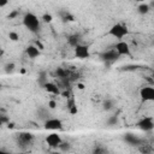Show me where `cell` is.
<instances>
[{"label":"cell","instance_id":"1","mask_svg":"<svg viewBox=\"0 0 154 154\" xmlns=\"http://www.w3.org/2000/svg\"><path fill=\"white\" fill-rule=\"evenodd\" d=\"M23 25L31 32H37L40 29V19L36 14L28 12L23 17Z\"/></svg>","mask_w":154,"mask_h":154},{"label":"cell","instance_id":"2","mask_svg":"<svg viewBox=\"0 0 154 154\" xmlns=\"http://www.w3.org/2000/svg\"><path fill=\"white\" fill-rule=\"evenodd\" d=\"M107 35H109V36L117 38L118 41H122L125 36L129 35V29H128L126 25H124V24H122V23H116V24H113V25L109 28Z\"/></svg>","mask_w":154,"mask_h":154},{"label":"cell","instance_id":"3","mask_svg":"<svg viewBox=\"0 0 154 154\" xmlns=\"http://www.w3.org/2000/svg\"><path fill=\"white\" fill-rule=\"evenodd\" d=\"M113 48L116 49V52L118 53L119 57H120V55H125V57H130V55H131V48H130L129 43H128L126 41H124V40L118 41V42L114 45Z\"/></svg>","mask_w":154,"mask_h":154},{"label":"cell","instance_id":"4","mask_svg":"<svg viewBox=\"0 0 154 154\" xmlns=\"http://www.w3.org/2000/svg\"><path fill=\"white\" fill-rule=\"evenodd\" d=\"M63 122L58 118H48L45 120V129L49 131H60L63 130Z\"/></svg>","mask_w":154,"mask_h":154},{"label":"cell","instance_id":"5","mask_svg":"<svg viewBox=\"0 0 154 154\" xmlns=\"http://www.w3.org/2000/svg\"><path fill=\"white\" fill-rule=\"evenodd\" d=\"M140 97L143 102L154 101V87H152V85L142 87L140 89Z\"/></svg>","mask_w":154,"mask_h":154},{"label":"cell","instance_id":"6","mask_svg":"<svg viewBox=\"0 0 154 154\" xmlns=\"http://www.w3.org/2000/svg\"><path fill=\"white\" fill-rule=\"evenodd\" d=\"M137 128L144 132H149L154 130V120L152 117H144L137 122Z\"/></svg>","mask_w":154,"mask_h":154},{"label":"cell","instance_id":"7","mask_svg":"<svg viewBox=\"0 0 154 154\" xmlns=\"http://www.w3.org/2000/svg\"><path fill=\"white\" fill-rule=\"evenodd\" d=\"M73 53H75V57L78 59H88L90 57L89 47L85 45H82V43H79L78 46H76L73 48Z\"/></svg>","mask_w":154,"mask_h":154},{"label":"cell","instance_id":"8","mask_svg":"<svg viewBox=\"0 0 154 154\" xmlns=\"http://www.w3.org/2000/svg\"><path fill=\"white\" fill-rule=\"evenodd\" d=\"M46 143L51 147V148H58L60 147V144L63 143V138L57 132H52L49 135H47L46 137Z\"/></svg>","mask_w":154,"mask_h":154},{"label":"cell","instance_id":"9","mask_svg":"<svg viewBox=\"0 0 154 154\" xmlns=\"http://www.w3.org/2000/svg\"><path fill=\"white\" fill-rule=\"evenodd\" d=\"M100 58H101L103 61H114V60H117V59L119 58V55H118V53L116 52L114 48H111V49L105 51V52L100 55Z\"/></svg>","mask_w":154,"mask_h":154},{"label":"cell","instance_id":"10","mask_svg":"<svg viewBox=\"0 0 154 154\" xmlns=\"http://www.w3.org/2000/svg\"><path fill=\"white\" fill-rule=\"evenodd\" d=\"M40 51H41V49H40L37 46H35V45H29V46L25 48L26 55H28L29 58H31V59H35V58L40 57V54H41Z\"/></svg>","mask_w":154,"mask_h":154},{"label":"cell","instance_id":"11","mask_svg":"<svg viewBox=\"0 0 154 154\" xmlns=\"http://www.w3.org/2000/svg\"><path fill=\"white\" fill-rule=\"evenodd\" d=\"M43 89L48 93V94H52V95H60V90H59V87L53 83V82H47L43 84Z\"/></svg>","mask_w":154,"mask_h":154},{"label":"cell","instance_id":"12","mask_svg":"<svg viewBox=\"0 0 154 154\" xmlns=\"http://www.w3.org/2000/svg\"><path fill=\"white\" fill-rule=\"evenodd\" d=\"M125 141H126L128 143L135 144V146H138L140 142H141V140H140L138 137H136V136H134V135H131V134H128V135L125 136Z\"/></svg>","mask_w":154,"mask_h":154},{"label":"cell","instance_id":"13","mask_svg":"<svg viewBox=\"0 0 154 154\" xmlns=\"http://www.w3.org/2000/svg\"><path fill=\"white\" fill-rule=\"evenodd\" d=\"M149 5L148 4H144V2H142V4H140L138 5V7H137V12L140 13V14H147L148 12H149Z\"/></svg>","mask_w":154,"mask_h":154},{"label":"cell","instance_id":"14","mask_svg":"<svg viewBox=\"0 0 154 154\" xmlns=\"http://www.w3.org/2000/svg\"><path fill=\"white\" fill-rule=\"evenodd\" d=\"M69 43H70L73 48H75L76 46H78V45H79V35L73 34V35L69 36Z\"/></svg>","mask_w":154,"mask_h":154},{"label":"cell","instance_id":"15","mask_svg":"<svg viewBox=\"0 0 154 154\" xmlns=\"http://www.w3.org/2000/svg\"><path fill=\"white\" fill-rule=\"evenodd\" d=\"M8 38L11 41H18L19 40V35L16 32V31H10L8 32Z\"/></svg>","mask_w":154,"mask_h":154},{"label":"cell","instance_id":"16","mask_svg":"<svg viewBox=\"0 0 154 154\" xmlns=\"http://www.w3.org/2000/svg\"><path fill=\"white\" fill-rule=\"evenodd\" d=\"M112 107H113V101H112V100H106V101L103 102V109L108 111V109H111Z\"/></svg>","mask_w":154,"mask_h":154},{"label":"cell","instance_id":"17","mask_svg":"<svg viewBox=\"0 0 154 154\" xmlns=\"http://www.w3.org/2000/svg\"><path fill=\"white\" fill-rule=\"evenodd\" d=\"M94 154H107V152H106V149H105L103 147L97 146V147L94 149Z\"/></svg>","mask_w":154,"mask_h":154},{"label":"cell","instance_id":"18","mask_svg":"<svg viewBox=\"0 0 154 154\" xmlns=\"http://www.w3.org/2000/svg\"><path fill=\"white\" fill-rule=\"evenodd\" d=\"M69 111H70L71 114H76V113H77V106L75 105L73 101H71V103H70V106H69Z\"/></svg>","mask_w":154,"mask_h":154},{"label":"cell","instance_id":"19","mask_svg":"<svg viewBox=\"0 0 154 154\" xmlns=\"http://www.w3.org/2000/svg\"><path fill=\"white\" fill-rule=\"evenodd\" d=\"M117 122H118V118H117L116 116H112V117H109V118H108L107 124H108L109 126H112V125H116V124H117Z\"/></svg>","mask_w":154,"mask_h":154},{"label":"cell","instance_id":"20","mask_svg":"<svg viewBox=\"0 0 154 154\" xmlns=\"http://www.w3.org/2000/svg\"><path fill=\"white\" fill-rule=\"evenodd\" d=\"M52 19H53V17H52L51 14H48V13H45V14L42 16V20H43L45 23H51Z\"/></svg>","mask_w":154,"mask_h":154},{"label":"cell","instance_id":"21","mask_svg":"<svg viewBox=\"0 0 154 154\" xmlns=\"http://www.w3.org/2000/svg\"><path fill=\"white\" fill-rule=\"evenodd\" d=\"M55 107H57V102L54 100H49L48 101V108L49 109H54Z\"/></svg>","mask_w":154,"mask_h":154},{"label":"cell","instance_id":"22","mask_svg":"<svg viewBox=\"0 0 154 154\" xmlns=\"http://www.w3.org/2000/svg\"><path fill=\"white\" fill-rule=\"evenodd\" d=\"M76 87H77V89H79V90H83V89L85 88L84 83H81V82H79V83H77V85H76Z\"/></svg>","mask_w":154,"mask_h":154},{"label":"cell","instance_id":"23","mask_svg":"<svg viewBox=\"0 0 154 154\" xmlns=\"http://www.w3.org/2000/svg\"><path fill=\"white\" fill-rule=\"evenodd\" d=\"M60 95H63L64 97H69V91H64V93H61Z\"/></svg>","mask_w":154,"mask_h":154},{"label":"cell","instance_id":"24","mask_svg":"<svg viewBox=\"0 0 154 154\" xmlns=\"http://www.w3.org/2000/svg\"><path fill=\"white\" fill-rule=\"evenodd\" d=\"M0 154H11V153H10V152H5V150H1V152H0Z\"/></svg>","mask_w":154,"mask_h":154},{"label":"cell","instance_id":"25","mask_svg":"<svg viewBox=\"0 0 154 154\" xmlns=\"http://www.w3.org/2000/svg\"><path fill=\"white\" fill-rule=\"evenodd\" d=\"M107 154H114V153H107Z\"/></svg>","mask_w":154,"mask_h":154},{"label":"cell","instance_id":"26","mask_svg":"<svg viewBox=\"0 0 154 154\" xmlns=\"http://www.w3.org/2000/svg\"><path fill=\"white\" fill-rule=\"evenodd\" d=\"M153 6H154V4H153Z\"/></svg>","mask_w":154,"mask_h":154}]
</instances>
